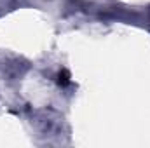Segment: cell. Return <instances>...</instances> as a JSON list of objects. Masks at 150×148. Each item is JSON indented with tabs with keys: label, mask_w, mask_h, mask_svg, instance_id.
<instances>
[{
	"label": "cell",
	"mask_w": 150,
	"mask_h": 148,
	"mask_svg": "<svg viewBox=\"0 0 150 148\" xmlns=\"http://www.w3.org/2000/svg\"><path fill=\"white\" fill-rule=\"evenodd\" d=\"M58 84H59L61 87L70 85V73H68V70H61V72L58 73Z\"/></svg>",
	"instance_id": "obj_1"
}]
</instances>
